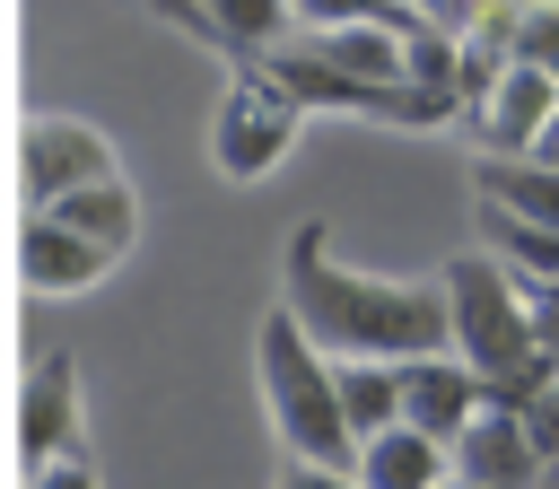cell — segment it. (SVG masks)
Masks as SVG:
<instances>
[{"mask_svg": "<svg viewBox=\"0 0 559 489\" xmlns=\"http://www.w3.org/2000/svg\"><path fill=\"white\" fill-rule=\"evenodd\" d=\"M280 306L323 358H428L445 349V288L437 279H376L332 253L323 227H297L280 253Z\"/></svg>", "mask_w": 559, "mask_h": 489, "instance_id": "obj_1", "label": "cell"}, {"mask_svg": "<svg viewBox=\"0 0 559 489\" xmlns=\"http://www.w3.org/2000/svg\"><path fill=\"white\" fill-rule=\"evenodd\" d=\"M445 288V349L489 384V402H524L542 375H559L533 341V314H524V279L489 253H454L437 271Z\"/></svg>", "mask_w": 559, "mask_h": 489, "instance_id": "obj_2", "label": "cell"}, {"mask_svg": "<svg viewBox=\"0 0 559 489\" xmlns=\"http://www.w3.org/2000/svg\"><path fill=\"white\" fill-rule=\"evenodd\" d=\"M253 375H262V410H271V428L297 463H332V472L358 463V437H349L341 393H332V358L297 332L288 306H271L253 323Z\"/></svg>", "mask_w": 559, "mask_h": 489, "instance_id": "obj_3", "label": "cell"}, {"mask_svg": "<svg viewBox=\"0 0 559 489\" xmlns=\"http://www.w3.org/2000/svg\"><path fill=\"white\" fill-rule=\"evenodd\" d=\"M297 122H306V114H297L262 70H236L227 96L210 105V166H218L227 183H262V175L288 157Z\"/></svg>", "mask_w": 559, "mask_h": 489, "instance_id": "obj_4", "label": "cell"}, {"mask_svg": "<svg viewBox=\"0 0 559 489\" xmlns=\"http://www.w3.org/2000/svg\"><path fill=\"white\" fill-rule=\"evenodd\" d=\"M96 175H122V166H114V140H105L96 122L35 114V122L17 131V183H26V201H35V210H44V201H61L70 183H96Z\"/></svg>", "mask_w": 559, "mask_h": 489, "instance_id": "obj_5", "label": "cell"}, {"mask_svg": "<svg viewBox=\"0 0 559 489\" xmlns=\"http://www.w3.org/2000/svg\"><path fill=\"white\" fill-rule=\"evenodd\" d=\"M480 402H489V384L454 358V349H428V358H402V419L419 428V437H437V445H454L472 419H480Z\"/></svg>", "mask_w": 559, "mask_h": 489, "instance_id": "obj_6", "label": "cell"}, {"mask_svg": "<svg viewBox=\"0 0 559 489\" xmlns=\"http://www.w3.org/2000/svg\"><path fill=\"white\" fill-rule=\"evenodd\" d=\"M445 463H454V480H472V489H533V480L550 472L507 402H480V419L445 445Z\"/></svg>", "mask_w": 559, "mask_h": 489, "instance_id": "obj_7", "label": "cell"}, {"mask_svg": "<svg viewBox=\"0 0 559 489\" xmlns=\"http://www.w3.org/2000/svg\"><path fill=\"white\" fill-rule=\"evenodd\" d=\"M17 271H26L35 297H87V288L114 271V253L87 244L79 227H61L52 210H26V227H17Z\"/></svg>", "mask_w": 559, "mask_h": 489, "instance_id": "obj_8", "label": "cell"}, {"mask_svg": "<svg viewBox=\"0 0 559 489\" xmlns=\"http://www.w3.org/2000/svg\"><path fill=\"white\" fill-rule=\"evenodd\" d=\"M550 114H559V79H550V70H533V61H507V70L489 79V96L472 105V122H480L489 157H524V148L550 131Z\"/></svg>", "mask_w": 559, "mask_h": 489, "instance_id": "obj_9", "label": "cell"}, {"mask_svg": "<svg viewBox=\"0 0 559 489\" xmlns=\"http://www.w3.org/2000/svg\"><path fill=\"white\" fill-rule=\"evenodd\" d=\"M70 445H79V367L61 349H44L26 367V384H17V454L26 463H52Z\"/></svg>", "mask_w": 559, "mask_h": 489, "instance_id": "obj_10", "label": "cell"}, {"mask_svg": "<svg viewBox=\"0 0 559 489\" xmlns=\"http://www.w3.org/2000/svg\"><path fill=\"white\" fill-rule=\"evenodd\" d=\"M454 463H445V445L437 437H419L411 419H393V428H376V437H358V463H349V480L358 489H437Z\"/></svg>", "mask_w": 559, "mask_h": 489, "instance_id": "obj_11", "label": "cell"}, {"mask_svg": "<svg viewBox=\"0 0 559 489\" xmlns=\"http://www.w3.org/2000/svg\"><path fill=\"white\" fill-rule=\"evenodd\" d=\"M44 210H52L61 227H79L87 244H105L114 262H122V253L140 244V192H131L122 175H96V183H70V192H61V201H44Z\"/></svg>", "mask_w": 559, "mask_h": 489, "instance_id": "obj_12", "label": "cell"}, {"mask_svg": "<svg viewBox=\"0 0 559 489\" xmlns=\"http://www.w3.org/2000/svg\"><path fill=\"white\" fill-rule=\"evenodd\" d=\"M472 192L480 201H498V210H515V218H533V227H559V166L550 157H472Z\"/></svg>", "mask_w": 559, "mask_h": 489, "instance_id": "obj_13", "label": "cell"}, {"mask_svg": "<svg viewBox=\"0 0 559 489\" xmlns=\"http://www.w3.org/2000/svg\"><path fill=\"white\" fill-rule=\"evenodd\" d=\"M332 393H341L349 437H376L402 419V358H332Z\"/></svg>", "mask_w": 559, "mask_h": 489, "instance_id": "obj_14", "label": "cell"}, {"mask_svg": "<svg viewBox=\"0 0 559 489\" xmlns=\"http://www.w3.org/2000/svg\"><path fill=\"white\" fill-rule=\"evenodd\" d=\"M201 17H210V52L236 70V61H253V52H271V44H288V0H201Z\"/></svg>", "mask_w": 559, "mask_h": 489, "instance_id": "obj_15", "label": "cell"}, {"mask_svg": "<svg viewBox=\"0 0 559 489\" xmlns=\"http://www.w3.org/2000/svg\"><path fill=\"white\" fill-rule=\"evenodd\" d=\"M402 35L411 26H314V35H297L314 61H332V70H349V79H402Z\"/></svg>", "mask_w": 559, "mask_h": 489, "instance_id": "obj_16", "label": "cell"}, {"mask_svg": "<svg viewBox=\"0 0 559 489\" xmlns=\"http://www.w3.org/2000/svg\"><path fill=\"white\" fill-rule=\"evenodd\" d=\"M480 253L507 262L524 288H533V279H559V227H533V218H515V210H498V201H480Z\"/></svg>", "mask_w": 559, "mask_h": 489, "instance_id": "obj_17", "label": "cell"}, {"mask_svg": "<svg viewBox=\"0 0 559 489\" xmlns=\"http://www.w3.org/2000/svg\"><path fill=\"white\" fill-rule=\"evenodd\" d=\"M288 17L314 35V26H419V9L402 0H288Z\"/></svg>", "mask_w": 559, "mask_h": 489, "instance_id": "obj_18", "label": "cell"}, {"mask_svg": "<svg viewBox=\"0 0 559 489\" xmlns=\"http://www.w3.org/2000/svg\"><path fill=\"white\" fill-rule=\"evenodd\" d=\"M515 61H533V70L559 79V0H524L515 9Z\"/></svg>", "mask_w": 559, "mask_h": 489, "instance_id": "obj_19", "label": "cell"}, {"mask_svg": "<svg viewBox=\"0 0 559 489\" xmlns=\"http://www.w3.org/2000/svg\"><path fill=\"white\" fill-rule=\"evenodd\" d=\"M507 410L524 419V437H533V454H542V463L559 472V375H542V384H533L524 402H507Z\"/></svg>", "mask_w": 559, "mask_h": 489, "instance_id": "obj_20", "label": "cell"}, {"mask_svg": "<svg viewBox=\"0 0 559 489\" xmlns=\"http://www.w3.org/2000/svg\"><path fill=\"white\" fill-rule=\"evenodd\" d=\"M26 489H96L87 445H70V454H52V463H26Z\"/></svg>", "mask_w": 559, "mask_h": 489, "instance_id": "obj_21", "label": "cell"}, {"mask_svg": "<svg viewBox=\"0 0 559 489\" xmlns=\"http://www.w3.org/2000/svg\"><path fill=\"white\" fill-rule=\"evenodd\" d=\"M524 314H533V341H542V358L559 367V279H533V288H524Z\"/></svg>", "mask_w": 559, "mask_h": 489, "instance_id": "obj_22", "label": "cell"}, {"mask_svg": "<svg viewBox=\"0 0 559 489\" xmlns=\"http://www.w3.org/2000/svg\"><path fill=\"white\" fill-rule=\"evenodd\" d=\"M271 489H358V480H349V472H332V463H297V454H288V472H280Z\"/></svg>", "mask_w": 559, "mask_h": 489, "instance_id": "obj_23", "label": "cell"}, {"mask_svg": "<svg viewBox=\"0 0 559 489\" xmlns=\"http://www.w3.org/2000/svg\"><path fill=\"white\" fill-rule=\"evenodd\" d=\"M402 9H419V17H445V0H402Z\"/></svg>", "mask_w": 559, "mask_h": 489, "instance_id": "obj_24", "label": "cell"}, {"mask_svg": "<svg viewBox=\"0 0 559 489\" xmlns=\"http://www.w3.org/2000/svg\"><path fill=\"white\" fill-rule=\"evenodd\" d=\"M437 489H472V480H454V472H445V480H437Z\"/></svg>", "mask_w": 559, "mask_h": 489, "instance_id": "obj_25", "label": "cell"}, {"mask_svg": "<svg viewBox=\"0 0 559 489\" xmlns=\"http://www.w3.org/2000/svg\"><path fill=\"white\" fill-rule=\"evenodd\" d=\"M533 489H559V472H542V480H533Z\"/></svg>", "mask_w": 559, "mask_h": 489, "instance_id": "obj_26", "label": "cell"}]
</instances>
